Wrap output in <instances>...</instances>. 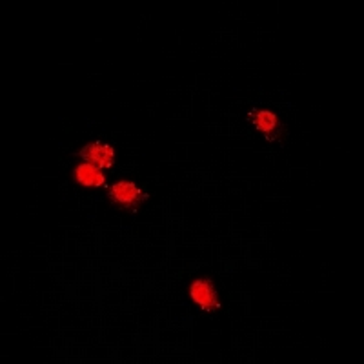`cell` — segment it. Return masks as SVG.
<instances>
[{"label": "cell", "instance_id": "obj_1", "mask_svg": "<svg viewBox=\"0 0 364 364\" xmlns=\"http://www.w3.org/2000/svg\"><path fill=\"white\" fill-rule=\"evenodd\" d=\"M190 297L200 310L208 311V314H211V311H215L220 308V301L219 295H217L215 286H213L211 279L208 277L195 279V281L191 282Z\"/></svg>", "mask_w": 364, "mask_h": 364}, {"label": "cell", "instance_id": "obj_2", "mask_svg": "<svg viewBox=\"0 0 364 364\" xmlns=\"http://www.w3.org/2000/svg\"><path fill=\"white\" fill-rule=\"evenodd\" d=\"M77 155H79L84 162L95 164L100 170H104V168H112L113 162H115V149H113V146L104 144V142L99 141L86 144Z\"/></svg>", "mask_w": 364, "mask_h": 364}, {"label": "cell", "instance_id": "obj_3", "mask_svg": "<svg viewBox=\"0 0 364 364\" xmlns=\"http://www.w3.org/2000/svg\"><path fill=\"white\" fill-rule=\"evenodd\" d=\"M109 197H112V200H115V203L122 204L126 208H133V204L136 200L148 199V195L142 193L141 188L132 181H119L115 184H112V188H109Z\"/></svg>", "mask_w": 364, "mask_h": 364}, {"label": "cell", "instance_id": "obj_4", "mask_svg": "<svg viewBox=\"0 0 364 364\" xmlns=\"http://www.w3.org/2000/svg\"><path fill=\"white\" fill-rule=\"evenodd\" d=\"M73 177L80 186L86 188H99L106 184V177H104L102 170L97 168L95 164H90V162H82V164L77 166L73 171Z\"/></svg>", "mask_w": 364, "mask_h": 364}, {"label": "cell", "instance_id": "obj_5", "mask_svg": "<svg viewBox=\"0 0 364 364\" xmlns=\"http://www.w3.org/2000/svg\"><path fill=\"white\" fill-rule=\"evenodd\" d=\"M253 117V124L261 133H264L266 139L269 141V133L275 132L277 128V115L269 109H257V112L250 113Z\"/></svg>", "mask_w": 364, "mask_h": 364}]
</instances>
